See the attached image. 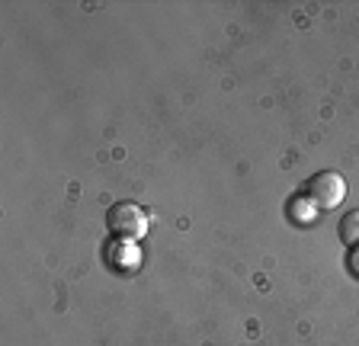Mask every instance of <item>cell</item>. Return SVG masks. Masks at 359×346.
<instances>
[{
    "label": "cell",
    "mask_w": 359,
    "mask_h": 346,
    "mask_svg": "<svg viewBox=\"0 0 359 346\" xmlns=\"http://www.w3.org/2000/svg\"><path fill=\"white\" fill-rule=\"evenodd\" d=\"M305 196H308V202H311L314 209L330 212V209H337V205L346 199V183H344L340 173L321 170V173H314L311 180L305 183Z\"/></svg>",
    "instance_id": "1"
},
{
    "label": "cell",
    "mask_w": 359,
    "mask_h": 346,
    "mask_svg": "<svg viewBox=\"0 0 359 346\" xmlns=\"http://www.w3.org/2000/svg\"><path fill=\"white\" fill-rule=\"evenodd\" d=\"M106 228L122 241H142L148 231V215L135 202H116L106 212Z\"/></svg>",
    "instance_id": "2"
},
{
    "label": "cell",
    "mask_w": 359,
    "mask_h": 346,
    "mask_svg": "<svg viewBox=\"0 0 359 346\" xmlns=\"http://www.w3.org/2000/svg\"><path fill=\"white\" fill-rule=\"evenodd\" d=\"M340 241H344L350 250L359 247V209L346 212L344 219H340Z\"/></svg>",
    "instance_id": "3"
}]
</instances>
